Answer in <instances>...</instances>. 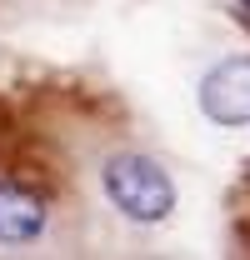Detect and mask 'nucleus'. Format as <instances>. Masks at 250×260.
<instances>
[{"mask_svg": "<svg viewBox=\"0 0 250 260\" xmlns=\"http://www.w3.org/2000/svg\"><path fill=\"white\" fill-rule=\"evenodd\" d=\"M100 185L110 195V205L135 225H160L175 210V185L160 170V160L140 155V150H115L100 165Z\"/></svg>", "mask_w": 250, "mask_h": 260, "instance_id": "obj_1", "label": "nucleus"}, {"mask_svg": "<svg viewBox=\"0 0 250 260\" xmlns=\"http://www.w3.org/2000/svg\"><path fill=\"white\" fill-rule=\"evenodd\" d=\"M200 110L215 125H250V55H230L205 70Z\"/></svg>", "mask_w": 250, "mask_h": 260, "instance_id": "obj_2", "label": "nucleus"}, {"mask_svg": "<svg viewBox=\"0 0 250 260\" xmlns=\"http://www.w3.org/2000/svg\"><path fill=\"white\" fill-rule=\"evenodd\" d=\"M45 230V200L20 185V180H0V245H30Z\"/></svg>", "mask_w": 250, "mask_h": 260, "instance_id": "obj_3", "label": "nucleus"}, {"mask_svg": "<svg viewBox=\"0 0 250 260\" xmlns=\"http://www.w3.org/2000/svg\"><path fill=\"white\" fill-rule=\"evenodd\" d=\"M240 5H245V10H250V0H240Z\"/></svg>", "mask_w": 250, "mask_h": 260, "instance_id": "obj_4", "label": "nucleus"}]
</instances>
